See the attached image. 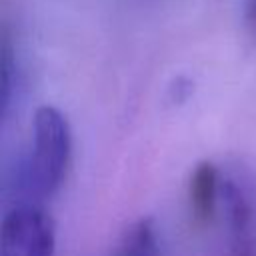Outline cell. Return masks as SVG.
<instances>
[{
  "label": "cell",
  "mask_w": 256,
  "mask_h": 256,
  "mask_svg": "<svg viewBox=\"0 0 256 256\" xmlns=\"http://www.w3.org/2000/svg\"><path fill=\"white\" fill-rule=\"evenodd\" d=\"M70 148V128L60 110L52 106L38 108L34 116V152L30 160V180L40 194L48 196L60 186L68 168Z\"/></svg>",
  "instance_id": "1"
},
{
  "label": "cell",
  "mask_w": 256,
  "mask_h": 256,
  "mask_svg": "<svg viewBox=\"0 0 256 256\" xmlns=\"http://www.w3.org/2000/svg\"><path fill=\"white\" fill-rule=\"evenodd\" d=\"M2 256H54L56 232L50 214L38 206H18L2 220Z\"/></svg>",
  "instance_id": "2"
},
{
  "label": "cell",
  "mask_w": 256,
  "mask_h": 256,
  "mask_svg": "<svg viewBox=\"0 0 256 256\" xmlns=\"http://www.w3.org/2000/svg\"><path fill=\"white\" fill-rule=\"evenodd\" d=\"M230 216V256H256L254 210L250 198L236 184H226Z\"/></svg>",
  "instance_id": "3"
},
{
  "label": "cell",
  "mask_w": 256,
  "mask_h": 256,
  "mask_svg": "<svg viewBox=\"0 0 256 256\" xmlns=\"http://www.w3.org/2000/svg\"><path fill=\"white\" fill-rule=\"evenodd\" d=\"M218 200V170L212 162L196 166L190 178V210L196 222H210Z\"/></svg>",
  "instance_id": "4"
},
{
  "label": "cell",
  "mask_w": 256,
  "mask_h": 256,
  "mask_svg": "<svg viewBox=\"0 0 256 256\" xmlns=\"http://www.w3.org/2000/svg\"><path fill=\"white\" fill-rule=\"evenodd\" d=\"M116 256H158L154 224L148 218L138 220L122 238Z\"/></svg>",
  "instance_id": "5"
},
{
  "label": "cell",
  "mask_w": 256,
  "mask_h": 256,
  "mask_svg": "<svg viewBox=\"0 0 256 256\" xmlns=\"http://www.w3.org/2000/svg\"><path fill=\"white\" fill-rule=\"evenodd\" d=\"M246 18H248V22L256 28V0H250L248 2V8H246Z\"/></svg>",
  "instance_id": "6"
}]
</instances>
